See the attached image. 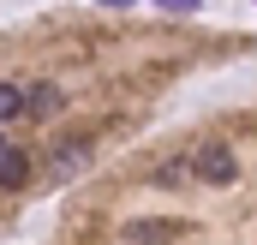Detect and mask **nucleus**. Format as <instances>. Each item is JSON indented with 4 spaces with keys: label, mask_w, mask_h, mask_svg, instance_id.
Returning <instances> with one entry per match:
<instances>
[{
    "label": "nucleus",
    "mask_w": 257,
    "mask_h": 245,
    "mask_svg": "<svg viewBox=\"0 0 257 245\" xmlns=\"http://www.w3.org/2000/svg\"><path fill=\"white\" fill-rule=\"evenodd\" d=\"M192 174L203 185H233V180H239V162H233L227 144H203V150L192 156Z\"/></svg>",
    "instance_id": "nucleus-1"
},
{
    "label": "nucleus",
    "mask_w": 257,
    "mask_h": 245,
    "mask_svg": "<svg viewBox=\"0 0 257 245\" xmlns=\"http://www.w3.org/2000/svg\"><path fill=\"white\" fill-rule=\"evenodd\" d=\"M174 239H180L174 221H132L126 227V245H174Z\"/></svg>",
    "instance_id": "nucleus-2"
},
{
    "label": "nucleus",
    "mask_w": 257,
    "mask_h": 245,
    "mask_svg": "<svg viewBox=\"0 0 257 245\" xmlns=\"http://www.w3.org/2000/svg\"><path fill=\"white\" fill-rule=\"evenodd\" d=\"M24 180H30V162H24L18 150H0V185L12 191V185H24Z\"/></svg>",
    "instance_id": "nucleus-3"
},
{
    "label": "nucleus",
    "mask_w": 257,
    "mask_h": 245,
    "mask_svg": "<svg viewBox=\"0 0 257 245\" xmlns=\"http://www.w3.org/2000/svg\"><path fill=\"white\" fill-rule=\"evenodd\" d=\"M24 96H30V114H36V120L60 114V90H54V84H36V90H24Z\"/></svg>",
    "instance_id": "nucleus-4"
},
{
    "label": "nucleus",
    "mask_w": 257,
    "mask_h": 245,
    "mask_svg": "<svg viewBox=\"0 0 257 245\" xmlns=\"http://www.w3.org/2000/svg\"><path fill=\"white\" fill-rule=\"evenodd\" d=\"M18 114H30V96H24L18 84H0V126L18 120Z\"/></svg>",
    "instance_id": "nucleus-5"
},
{
    "label": "nucleus",
    "mask_w": 257,
    "mask_h": 245,
    "mask_svg": "<svg viewBox=\"0 0 257 245\" xmlns=\"http://www.w3.org/2000/svg\"><path fill=\"white\" fill-rule=\"evenodd\" d=\"M84 162H90V144H60L54 150V174H78Z\"/></svg>",
    "instance_id": "nucleus-6"
},
{
    "label": "nucleus",
    "mask_w": 257,
    "mask_h": 245,
    "mask_svg": "<svg viewBox=\"0 0 257 245\" xmlns=\"http://www.w3.org/2000/svg\"><path fill=\"white\" fill-rule=\"evenodd\" d=\"M162 6H174V12H197V0H162Z\"/></svg>",
    "instance_id": "nucleus-7"
},
{
    "label": "nucleus",
    "mask_w": 257,
    "mask_h": 245,
    "mask_svg": "<svg viewBox=\"0 0 257 245\" xmlns=\"http://www.w3.org/2000/svg\"><path fill=\"white\" fill-rule=\"evenodd\" d=\"M102 6H132V0H102Z\"/></svg>",
    "instance_id": "nucleus-8"
},
{
    "label": "nucleus",
    "mask_w": 257,
    "mask_h": 245,
    "mask_svg": "<svg viewBox=\"0 0 257 245\" xmlns=\"http://www.w3.org/2000/svg\"><path fill=\"white\" fill-rule=\"evenodd\" d=\"M0 150H6V138H0Z\"/></svg>",
    "instance_id": "nucleus-9"
}]
</instances>
